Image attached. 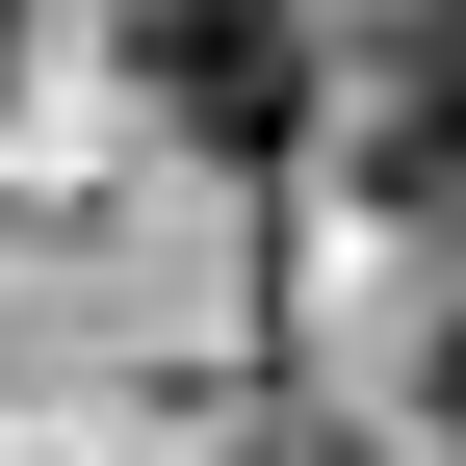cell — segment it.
Listing matches in <instances>:
<instances>
[{
    "instance_id": "cell-1",
    "label": "cell",
    "mask_w": 466,
    "mask_h": 466,
    "mask_svg": "<svg viewBox=\"0 0 466 466\" xmlns=\"http://www.w3.org/2000/svg\"><path fill=\"white\" fill-rule=\"evenodd\" d=\"M104 26H130V78L182 104L208 156H285L311 130V0H104Z\"/></svg>"
},
{
    "instance_id": "cell-2",
    "label": "cell",
    "mask_w": 466,
    "mask_h": 466,
    "mask_svg": "<svg viewBox=\"0 0 466 466\" xmlns=\"http://www.w3.org/2000/svg\"><path fill=\"white\" fill-rule=\"evenodd\" d=\"M363 208H415V233H466V52H415V78L363 104Z\"/></svg>"
},
{
    "instance_id": "cell-3",
    "label": "cell",
    "mask_w": 466,
    "mask_h": 466,
    "mask_svg": "<svg viewBox=\"0 0 466 466\" xmlns=\"http://www.w3.org/2000/svg\"><path fill=\"white\" fill-rule=\"evenodd\" d=\"M259 466H363V441H259Z\"/></svg>"
},
{
    "instance_id": "cell-4",
    "label": "cell",
    "mask_w": 466,
    "mask_h": 466,
    "mask_svg": "<svg viewBox=\"0 0 466 466\" xmlns=\"http://www.w3.org/2000/svg\"><path fill=\"white\" fill-rule=\"evenodd\" d=\"M441 415H466V337H441Z\"/></svg>"
},
{
    "instance_id": "cell-5",
    "label": "cell",
    "mask_w": 466,
    "mask_h": 466,
    "mask_svg": "<svg viewBox=\"0 0 466 466\" xmlns=\"http://www.w3.org/2000/svg\"><path fill=\"white\" fill-rule=\"evenodd\" d=\"M0 52H26V0H0Z\"/></svg>"
}]
</instances>
